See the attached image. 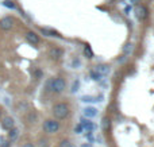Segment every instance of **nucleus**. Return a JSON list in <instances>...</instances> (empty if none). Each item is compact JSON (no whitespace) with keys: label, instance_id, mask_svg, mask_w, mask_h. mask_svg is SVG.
<instances>
[{"label":"nucleus","instance_id":"1","mask_svg":"<svg viewBox=\"0 0 154 147\" xmlns=\"http://www.w3.org/2000/svg\"><path fill=\"white\" fill-rule=\"evenodd\" d=\"M53 115L56 116L57 119H60V120L65 119L69 115V107H68V104H65V103H58V104H56L53 107Z\"/></svg>","mask_w":154,"mask_h":147},{"label":"nucleus","instance_id":"2","mask_svg":"<svg viewBox=\"0 0 154 147\" xmlns=\"http://www.w3.org/2000/svg\"><path fill=\"white\" fill-rule=\"evenodd\" d=\"M43 130H45V132H48V134H56L60 130V123L56 120L49 119V120H46L45 123H43Z\"/></svg>","mask_w":154,"mask_h":147},{"label":"nucleus","instance_id":"3","mask_svg":"<svg viewBox=\"0 0 154 147\" xmlns=\"http://www.w3.org/2000/svg\"><path fill=\"white\" fill-rule=\"evenodd\" d=\"M66 84H65L64 78H53V82H51V92H56V93H61L65 89Z\"/></svg>","mask_w":154,"mask_h":147},{"label":"nucleus","instance_id":"4","mask_svg":"<svg viewBox=\"0 0 154 147\" xmlns=\"http://www.w3.org/2000/svg\"><path fill=\"white\" fill-rule=\"evenodd\" d=\"M14 27V19L10 18V16H5V18H3L2 20H0V28L2 30H11Z\"/></svg>","mask_w":154,"mask_h":147},{"label":"nucleus","instance_id":"5","mask_svg":"<svg viewBox=\"0 0 154 147\" xmlns=\"http://www.w3.org/2000/svg\"><path fill=\"white\" fill-rule=\"evenodd\" d=\"M2 126H3V128H5V130H12L14 128V126H15V122H14V119L11 118V116H5L4 119H3V122H2Z\"/></svg>","mask_w":154,"mask_h":147},{"label":"nucleus","instance_id":"6","mask_svg":"<svg viewBox=\"0 0 154 147\" xmlns=\"http://www.w3.org/2000/svg\"><path fill=\"white\" fill-rule=\"evenodd\" d=\"M26 39H27V42H30L31 45H38V43H39V37L32 31L26 32Z\"/></svg>","mask_w":154,"mask_h":147},{"label":"nucleus","instance_id":"7","mask_svg":"<svg viewBox=\"0 0 154 147\" xmlns=\"http://www.w3.org/2000/svg\"><path fill=\"white\" fill-rule=\"evenodd\" d=\"M93 70H95V72L97 73L100 77H103V76H107L109 73V68L107 66V65H97V66H96Z\"/></svg>","mask_w":154,"mask_h":147},{"label":"nucleus","instance_id":"8","mask_svg":"<svg viewBox=\"0 0 154 147\" xmlns=\"http://www.w3.org/2000/svg\"><path fill=\"white\" fill-rule=\"evenodd\" d=\"M147 15V11L145 7H142V5H138V7L135 8V16L139 19V20H143L145 18H146Z\"/></svg>","mask_w":154,"mask_h":147},{"label":"nucleus","instance_id":"9","mask_svg":"<svg viewBox=\"0 0 154 147\" xmlns=\"http://www.w3.org/2000/svg\"><path fill=\"white\" fill-rule=\"evenodd\" d=\"M80 126L82 127V130H84V131H88V132H91L93 128H95V124H93L92 122H89V120H81Z\"/></svg>","mask_w":154,"mask_h":147},{"label":"nucleus","instance_id":"10","mask_svg":"<svg viewBox=\"0 0 154 147\" xmlns=\"http://www.w3.org/2000/svg\"><path fill=\"white\" fill-rule=\"evenodd\" d=\"M84 115L87 116V118H95V116L97 115V110L93 107H88L84 110Z\"/></svg>","mask_w":154,"mask_h":147},{"label":"nucleus","instance_id":"11","mask_svg":"<svg viewBox=\"0 0 154 147\" xmlns=\"http://www.w3.org/2000/svg\"><path fill=\"white\" fill-rule=\"evenodd\" d=\"M18 136H19L18 128H15V127H14L12 130H10V132H8V140H10V142H14V140H16V139H18Z\"/></svg>","mask_w":154,"mask_h":147},{"label":"nucleus","instance_id":"12","mask_svg":"<svg viewBox=\"0 0 154 147\" xmlns=\"http://www.w3.org/2000/svg\"><path fill=\"white\" fill-rule=\"evenodd\" d=\"M61 54H62V51L60 50V49H50V50H49V56L51 57V58L53 59H58L60 57H61Z\"/></svg>","mask_w":154,"mask_h":147},{"label":"nucleus","instance_id":"13","mask_svg":"<svg viewBox=\"0 0 154 147\" xmlns=\"http://www.w3.org/2000/svg\"><path fill=\"white\" fill-rule=\"evenodd\" d=\"M41 32H42V34H45L46 37H58V34H57V32H54L53 30H48V28H41Z\"/></svg>","mask_w":154,"mask_h":147},{"label":"nucleus","instance_id":"14","mask_svg":"<svg viewBox=\"0 0 154 147\" xmlns=\"http://www.w3.org/2000/svg\"><path fill=\"white\" fill-rule=\"evenodd\" d=\"M109 124H111L109 119L108 118H104L103 122H101V128H103L104 131H108V130H109Z\"/></svg>","mask_w":154,"mask_h":147},{"label":"nucleus","instance_id":"15","mask_svg":"<svg viewBox=\"0 0 154 147\" xmlns=\"http://www.w3.org/2000/svg\"><path fill=\"white\" fill-rule=\"evenodd\" d=\"M84 56L87 57V58H92L93 57V51H92V49H91L89 46H85L84 47Z\"/></svg>","mask_w":154,"mask_h":147},{"label":"nucleus","instance_id":"16","mask_svg":"<svg viewBox=\"0 0 154 147\" xmlns=\"http://www.w3.org/2000/svg\"><path fill=\"white\" fill-rule=\"evenodd\" d=\"M0 147H10V140L4 136H0Z\"/></svg>","mask_w":154,"mask_h":147},{"label":"nucleus","instance_id":"17","mask_svg":"<svg viewBox=\"0 0 154 147\" xmlns=\"http://www.w3.org/2000/svg\"><path fill=\"white\" fill-rule=\"evenodd\" d=\"M60 147H75V145H73L70 140H62V142L60 143Z\"/></svg>","mask_w":154,"mask_h":147},{"label":"nucleus","instance_id":"18","mask_svg":"<svg viewBox=\"0 0 154 147\" xmlns=\"http://www.w3.org/2000/svg\"><path fill=\"white\" fill-rule=\"evenodd\" d=\"M89 74H91V77H92V78H93V80H95V81H99V80H100V78H101L100 76H99L97 73L95 72V70H91V73H89Z\"/></svg>","mask_w":154,"mask_h":147},{"label":"nucleus","instance_id":"19","mask_svg":"<svg viewBox=\"0 0 154 147\" xmlns=\"http://www.w3.org/2000/svg\"><path fill=\"white\" fill-rule=\"evenodd\" d=\"M27 119H29L30 123H35V120H37V115H35V113H30Z\"/></svg>","mask_w":154,"mask_h":147},{"label":"nucleus","instance_id":"20","mask_svg":"<svg viewBox=\"0 0 154 147\" xmlns=\"http://www.w3.org/2000/svg\"><path fill=\"white\" fill-rule=\"evenodd\" d=\"M3 4H4L5 7H8V8H15V4H14L12 2H10V0H5Z\"/></svg>","mask_w":154,"mask_h":147},{"label":"nucleus","instance_id":"21","mask_svg":"<svg viewBox=\"0 0 154 147\" xmlns=\"http://www.w3.org/2000/svg\"><path fill=\"white\" fill-rule=\"evenodd\" d=\"M51 82H53V78H50V80L46 82V89H48V91H50V92H51Z\"/></svg>","mask_w":154,"mask_h":147},{"label":"nucleus","instance_id":"22","mask_svg":"<svg viewBox=\"0 0 154 147\" xmlns=\"http://www.w3.org/2000/svg\"><path fill=\"white\" fill-rule=\"evenodd\" d=\"M81 131H84V130H82V127L79 124V126H77V128H76V132H79V134H80Z\"/></svg>","mask_w":154,"mask_h":147},{"label":"nucleus","instance_id":"23","mask_svg":"<svg viewBox=\"0 0 154 147\" xmlns=\"http://www.w3.org/2000/svg\"><path fill=\"white\" fill-rule=\"evenodd\" d=\"M22 147H34V145H32V143H24Z\"/></svg>","mask_w":154,"mask_h":147}]
</instances>
